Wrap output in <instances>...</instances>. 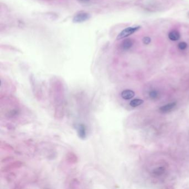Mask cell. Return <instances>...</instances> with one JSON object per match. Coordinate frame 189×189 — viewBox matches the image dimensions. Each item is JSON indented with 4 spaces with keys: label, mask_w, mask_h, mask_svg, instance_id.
Instances as JSON below:
<instances>
[{
    "label": "cell",
    "mask_w": 189,
    "mask_h": 189,
    "mask_svg": "<svg viewBox=\"0 0 189 189\" xmlns=\"http://www.w3.org/2000/svg\"><path fill=\"white\" fill-rule=\"evenodd\" d=\"M135 95V93L130 89H126L123 91L121 93V96L125 100H129L133 98Z\"/></svg>",
    "instance_id": "9c48e42d"
},
{
    "label": "cell",
    "mask_w": 189,
    "mask_h": 189,
    "mask_svg": "<svg viewBox=\"0 0 189 189\" xmlns=\"http://www.w3.org/2000/svg\"><path fill=\"white\" fill-rule=\"evenodd\" d=\"M76 128L79 138L82 140L85 139L87 135V129L86 126L82 123L78 124L76 125Z\"/></svg>",
    "instance_id": "5b68a950"
},
{
    "label": "cell",
    "mask_w": 189,
    "mask_h": 189,
    "mask_svg": "<svg viewBox=\"0 0 189 189\" xmlns=\"http://www.w3.org/2000/svg\"><path fill=\"white\" fill-rule=\"evenodd\" d=\"M149 96L151 99H155L158 98L159 93L156 91H152L149 93Z\"/></svg>",
    "instance_id": "9a60e30c"
},
{
    "label": "cell",
    "mask_w": 189,
    "mask_h": 189,
    "mask_svg": "<svg viewBox=\"0 0 189 189\" xmlns=\"http://www.w3.org/2000/svg\"><path fill=\"white\" fill-rule=\"evenodd\" d=\"M176 105V102H172L166 105H164L159 108V110L162 113H166L171 112L173 109L175 108Z\"/></svg>",
    "instance_id": "ba28073f"
},
{
    "label": "cell",
    "mask_w": 189,
    "mask_h": 189,
    "mask_svg": "<svg viewBox=\"0 0 189 189\" xmlns=\"http://www.w3.org/2000/svg\"><path fill=\"white\" fill-rule=\"evenodd\" d=\"M79 1L81 2H87L89 1V0H79Z\"/></svg>",
    "instance_id": "d6986e66"
},
{
    "label": "cell",
    "mask_w": 189,
    "mask_h": 189,
    "mask_svg": "<svg viewBox=\"0 0 189 189\" xmlns=\"http://www.w3.org/2000/svg\"><path fill=\"white\" fill-rule=\"evenodd\" d=\"M165 172V169L163 167H159L155 169L153 171V174L155 176H160L163 175Z\"/></svg>",
    "instance_id": "4fadbf2b"
},
{
    "label": "cell",
    "mask_w": 189,
    "mask_h": 189,
    "mask_svg": "<svg viewBox=\"0 0 189 189\" xmlns=\"http://www.w3.org/2000/svg\"><path fill=\"white\" fill-rule=\"evenodd\" d=\"M50 97L54 108V118L63 119L65 114L64 87L60 81H53L50 85Z\"/></svg>",
    "instance_id": "6da1fadb"
},
{
    "label": "cell",
    "mask_w": 189,
    "mask_h": 189,
    "mask_svg": "<svg viewBox=\"0 0 189 189\" xmlns=\"http://www.w3.org/2000/svg\"><path fill=\"white\" fill-rule=\"evenodd\" d=\"M14 159V157L12 156H9V157H7V158H5L4 159H2L1 160V163H7L8 161H11L12 160H13Z\"/></svg>",
    "instance_id": "ac0fdd59"
},
{
    "label": "cell",
    "mask_w": 189,
    "mask_h": 189,
    "mask_svg": "<svg viewBox=\"0 0 189 189\" xmlns=\"http://www.w3.org/2000/svg\"><path fill=\"white\" fill-rule=\"evenodd\" d=\"M90 17L91 16L89 14L86 12H80L74 17L73 21L74 23H81L87 21Z\"/></svg>",
    "instance_id": "8992f818"
},
{
    "label": "cell",
    "mask_w": 189,
    "mask_h": 189,
    "mask_svg": "<svg viewBox=\"0 0 189 189\" xmlns=\"http://www.w3.org/2000/svg\"><path fill=\"white\" fill-rule=\"evenodd\" d=\"M4 99H1V104L4 107H1V116H4L7 119H13L20 114V109L17 100L11 96H1Z\"/></svg>",
    "instance_id": "7a4b0ae2"
},
{
    "label": "cell",
    "mask_w": 189,
    "mask_h": 189,
    "mask_svg": "<svg viewBox=\"0 0 189 189\" xmlns=\"http://www.w3.org/2000/svg\"><path fill=\"white\" fill-rule=\"evenodd\" d=\"M187 45L186 42H180L179 43L178 47H179V49H181V50H184L187 48Z\"/></svg>",
    "instance_id": "2e32d148"
},
{
    "label": "cell",
    "mask_w": 189,
    "mask_h": 189,
    "mask_svg": "<svg viewBox=\"0 0 189 189\" xmlns=\"http://www.w3.org/2000/svg\"><path fill=\"white\" fill-rule=\"evenodd\" d=\"M1 148L2 149L5 150H14V148L12 146H11L10 145L8 144L5 143V142H3V141H1Z\"/></svg>",
    "instance_id": "5bb4252c"
},
{
    "label": "cell",
    "mask_w": 189,
    "mask_h": 189,
    "mask_svg": "<svg viewBox=\"0 0 189 189\" xmlns=\"http://www.w3.org/2000/svg\"><path fill=\"white\" fill-rule=\"evenodd\" d=\"M169 38L172 41H176L179 40L180 38V34L177 31H172L169 33Z\"/></svg>",
    "instance_id": "8fae6325"
},
{
    "label": "cell",
    "mask_w": 189,
    "mask_h": 189,
    "mask_svg": "<svg viewBox=\"0 0 189 189\" xmlns=\"http://www.w3.org/2000/svg\"><path fill=\"white\" fill-rule=\"evenodd\" d=\"M151 41V39L149 37H144L143 39V42L144 44H145V45H149V44L150 43Z\"/></svg>",
    "instance_id": "e0dca14e"
},
{
    "label": "cell",
    "mask_w": 189,
    "mask_h": 189,
    "mask_svg": "<svg viewBox=\"0 0 189 189\" xmlns=\"http://www.w3.org/2000/svg\"><path fill=\"white\" fill-rule=\"evenodd\" d=\"M23 163L21 161H16L10 163L6 165L4 167L1 169V172H10L12 170H14L16 169L20 168L22 166Z\"/></svg>",
    "instance_id": "277c9868"
},
{
    "label": "cell",
    "mask_w": 189,
    "mask_h": 189,
    "mask_svg": "<svg viewBox=\"0 0 189 189\" xmlns=\"http://www.w3.org/2000/svg\"><path fill=\"white\" fill-rule=\"evenodd\" d=\"M140 28V26H135V27H129L124 29L122 31L119 33L117 36L116 39L118 40L124 39L126 37L130 35H132L134 33L138 31Z\"/></svg>",
    "instance_id": "3957f363"
},
{
    "label": "cell",
    "mask_w": 189,
    "mask_h": 189,
    "mask_svg": "<svg viewBox=\"0 0 189 189\" xmlns=\"http://www.w3.org/2000/svg\"><path fill=\"white\" fill-rule=\"evenodd\" d=\"M66 160L70 164H75L78 161V158L77 155L73 152H69L66 154Z\"/></svg>",
    "instance_id": "52a82bcc"
},
{
    "label": "cell",
    "mask_w": 189,
    "mask_h": 189,
    "mask_svg": "<svg viewBox=\"0 0 189 189\" xmlns=\"http://www.w3.org/2000/svg\"><path fill=\"white\" fill-rule=\"evenodd\" d=\"M144 103L142 99H134L130 102V105L132 107H137L139 105H141Z\"/></svg>",
    "instance_id": "7c38bea8"
},
{
    "label": "cell",
    "mask_w": 189,
    "mask_h": 189,
    "mask_svg": "<svg viewBox=\"0 0 189 189\" xmlns=\"http://www.w3.org/2000/svg\"><path fill=\"white\" fill-rule=\"evenodd\" d=\"M134 44V41L131 39H126L122 43V48L124 50L130 49Z\"/></svg>",
    "instance_id": "30bf717a"
}]
</instances>
